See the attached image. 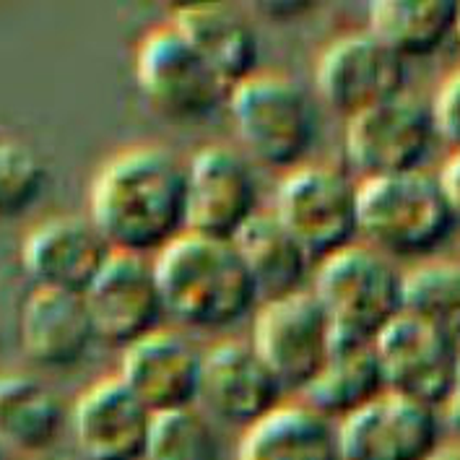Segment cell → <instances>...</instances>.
Listing matches in <instances>:
<instances>
[{
    "label": "cell",
    "instance_id": "6da1fadb",
    "mask_svg": "<svg viewBox=\"0 0 460 460\" xmlns=\"http://www.w3.org/2000/svg\"><path fill=\"white\" fill-rule=\"evenodd\" d=\"M89 218L115 252L159 255L188 232L185 164L162 146L115 154L92 182Z\"/></svg>",
    "mask_w": 460,
    "mask_h": 460
},
{
    "label": "cell",
    "instance_id": "7a4b0ae2",
    "mask_svg": "<svg viewBox=\"0 0 460 460\" xmlns=\"http://www.w3.org/2000/svg\"><path fill=\"white\" fill-rule=\"evenodd\" d=\"M164 313L185 328L224 331L258 305L234 243L185 232L151 258Z\"/></svg>",
    "mask_w": 460,
    "mask_h": 460
},
{
    "label": "cell",
    "instance_id": "3957f363",
    "mask_svg": "<svg viewBox=\"0 0 460 460\" xmlns=\"http://www.w3.org/2000/svg\"><path fill=\"white\" fill-rule=\"evenodd\" d=\"M224 102L252 164L284 172L305 164L317 141V110L296 78L258 71L232 86Z\"/></svg>",
    "mask_w": 460,
    "mask_h": 460
},
{
    "label": "cell",
    "instance_id": "277c9868",
    "mask_svg": "<svg viewBox=\"0 0 460 460\" xmlns=\"http://www.w3.org/2000/svg\"><path fill=\"white\" fill-rule=\"evenodd\" d=\"M403 270L369 244H351L315 266L313 287L336 346H372L403 313Z\"/></svg>",
    "mask_w": 460,
    "mask_h": 460
},
{
    "label": "cell",
    "instance_id": "5b68a950",
    "mask_svg": "<svg viewBox=\"0 0 460 460\" xmlns=\"http://www.w3.org/2000/svg\"><path fill=\"white\" fill-rule=\"evenodd\" d=\"M357 211L359 237L390 261L435 255L458 229V214L424 170L359 182Z\"/></svg>",
    "mask_w": 460,
    "mask_h": 460
},
{
    "label": "cell",
    "instance_id": "8992f818",
    "mask_svg": "<svg viewBox=\"0 0 460 460\" xmlns=\"http://www.w3.org/2000/svg\"><path fill=\"white\" fill-rule=\"evenodd\" d=\"M359 182L333 164H299L276 188L270 214L320 263L359 240Z\"/></svg>",
    "mask_w": 460,
    "mask_h": 460
},
{
    "label": "cell",
    "instance_id": "52a82bcc",
    "mask_svg": "<svg viewBox=\"0 0 460 460\" xmlns=\"http://www.w3.org/2000/svg\"><path fill=\"white\" fill-rule=\"evenodd\" d=\"M133 75L146 104L164 120H203L226 99L217 73L172 24L151 29L138 42Z\"/></svg>",
    "mask_w": 460,
    "mask_h": 460
},
{
    "label": "cell",
    "instance_id": "ba28073f",
    "mask_svg": "<svg viewBox=\"0 0 460 460\" xmlns=\"http://www.w3.org/2000/svg\"><path fill=\"white\" fill-rule=\"evenodd\" d=\"M435 144L427 104L406 92L349 118L343 133L346 164L357 182L424 170Z\"/></svg>",
    "mask_w": 460,
    "mask_h": 460
},
{
    "label": "cell",
    "instance_id": "9c48e42d",
    "mask_svg": "<svg viewBox=\"0 0 460 460\" xmlns=\"http://www.w3.org/2000/svg\"><path fill=\"white\" fill-rule=\"evenodd\" d=\"M261 214V182L255 164L240 148L211 144L198 148L185 164L188 232L234 243Z\"/></svg>",
    "mask_w": 460,
    "mask_h": 460
},
{
    "label": "cell",
    "instance_id": "30bf717a",
    "mask_svg": "<svg viewBox=\"0 0 460 460\" xmlns=\"http://www.w3.org/2000/svg\"><path fill=\"white\" fill-rule=\"evenodd\" d=\"M250 346L266 362L284 393L307 388L333 354V328L310 289L263 302Z\"/></svg>",
    "mask_w": 460,
    "mask_h": 460
},
{
    "label": "cell",
    "instance_id": "8fae6325",
    "mask_svg": "<svg viewBox=\"0 0 460 460\" xmlns=\"http://www.w3.org/2000/svg\"><path fill=\"white\" fill-rule=\"evenodd\" d=\"M372 349L388 393L419 401L437 411L458 393V336L432 323L401 313L375 339Z\"/></svg>",
    "mask_w": 460,
    "mask_h": 460
},
{
    "label": "cell",
    "instance_id": "7c38bea8",
    "mask_svg": "<svg viewBox=\"0 0 460 460\" xmlns=\"http://www.w3.org/2000/svg\"><path fill=\"white\" fill-rule=\"evenodd\" d=\"M320 99L346 120L406 92V63L369 31H354L323 49L315 68Z\"/></svg>",
    "mask_w": 460,
    "mask_h": 460
},
{
    "label": "cell",
    "instance_id": "4fadbf2b",
    "mask_svg": "<svg viewBox=\"0 0 460 460\" xmlns=\"http://www.w3.org/2000/svg\"><path fill=\"white\" fill-rule=\"evenodd\" d=\"M343 460H427L442 442L439 411L383 393L336 424Z\"/></svg>",
    "mask_w": 460,
    "mask_h": 460
},
{
    "label": "cell",
    "instance_id": "5bb4252c",
    "mask_svg": "<svg viewBox=\"0 0 460 460\" xmlns=\"http://www.w3.org/2000/svg\"><path fill=\"white\" fill-rule=\"evenodd\" d=\"M97 341L125 349L164 328V302L151 258L115 252L84 294Z\"/></svg>",
    "mask_w": 460,
    "mask_h": 460
},
{
    "label": "cell",
    "instance_id": "9a60e30c",
    "mask_svg": "<svg viewBox=\"0 0 460 460\" xmlns=\"http://www.w3.org/2000/svg\"><path fill=\"white\" fill-rule=\"evenodd\" d=\"M287 393L255 349L243 341H224L203 354L198 409L232 427H252L281 406Z\"/></svg>",
    "mask_w": 460,
    "mask_h": 460
},
{
    "label": "cell",
    "instance_id": "2e32d148",
    "mask_svg": "<svg viewBox=\"0 0 460 460\" xmlns=\"http://www.w3.org/2000/svg\"><path fill=\"white\" fill-rule=\"evenodd\" d=\"M115 250L89 217H55L37 224L22 244V266L34 289L86 294Z\"/></svg>",
    "mask_w": 460,
    "mask_h": 460
},
{
    "label": "cell",
    "instance_id": "e0dca14e",
    "mask_svg": "<svg viewBox=\"0 0 460 460\" xmlns=\"http://www.w3.org/2000/svg\"><path fill=\"white\" fill-rule=\"evenodd\" d=\"M151 424L154 413L120 377L94 383L68 411V429L84 460H144Z\"/></svg>",
    "mask_w": 460,
    "mask_h": 460
},
{
    "label": "cell",
    "instance_id": "ac0fdd59",
    "mask_svg": "<svg viewBox=\"0 0 460 460\" xmlns=\"http://www.w3.org/2000/svg\"><path fill=\"white\" fill-rule=\"evenodd\" d=\"M203 351L177 331L159 328L122 349L120 377L151 413L198 406Z\"/></svg>",
    "mask_w": 460,
    "mask_h": 460
},
{
    "label": "cell",
    "instance_id": "d6986e66",
    "mask_svg": "<svg viewBox=\"0 0 460 460\" xmlns=\"http://www.w3.org/2000/svg\"><path fill=\"white\" fill-rule=\"evenodd\" d=\"M24 354L45 369H71L89 357L97 331L81 294L31 289L19 315Z\"/></svg>",
    "mask_w": 460,
    "mask_h": 460
},
{
    "label": "cell",
    "instance_id": "ffe728a7",
    "mask_svg": "<svg viewBox=\"0 0 460 460\" xmlns=\"http://www.w3.org/2000/svg\"><path fill=\"white\" fill-rule=\"evenodd\" d=\"M170 24L198 49L226 92L258 73L261 42L237 8L224 3H195L180 8Z\"/></svg>",
    "mask_w": 460,
    "mask_h": 460
},
{
    "label": "cell",
    "instance_id": "44dd1931",
    "mask_svg": "<svg viewBox=\"0 0 460 460\" xmlns=\"http://www.w3.org/2000/svg\"><path fill=\"white\" fill-rule=\"evenodd\" d=\"M234 247L250 273L258 302L310 289L307 279L315 270L313 258L270 211H261L252 218L234 237Z\"/></svg>",
    "mask_w": 460,
    "mask_h": 460
},
{
    "label": "cell",
    "instance_id": "7402d4cb",
    "mask_svg": "<svg viewBox=\"0 0 460 460\" xmlns=\"http://www.w3.org/2000/svg\"><path fill=\"white\" fill-rule=\"evenodd\" d=\"M237 460H343L336 424L305 403H281L247 427Z\"/></svg>",
    "mask_w": 460,
    "mask_h": 460
},
{
    "label": "cell",
    "instance_id": "603a6c76",
    "mask_svg": "<svg viewBox=\"0 0 460 460\" xmlns=\"http://www.w3.org/2000/svg\"><path fill=\"white\" fill-rule=\"evenodd\" d=\"M456 26V0H375L367 11V31L403 63L439 52Z\"/></svg>",
    "mask_w": 460,
    "mask_h": 460
},
{
    "label": "cell",
    "instance_id": "cb8c5ba5",
    "mask_svg": "<svg viewBox=\"0 0 460 460\" xmlns=\"http://www.w3.org/2000/svg\"><path fill=\"white\" fill-rule=\"evenodd\" d=\"M68 429L63 398L34 375L0 377V439L16 447L52 453Z\"/></svg>",
    "mask_w": 460,
    "mask_h": 460
},
{
    "label": "cell",
    "instance_id": "d4e9b609",
    "mask_svg": "<svg viewBox=\"0 0 460 460\" xmlns=\"http://www.w3.org/2000/svg\"><path fill=\"white\" fill-rule=\"evenodd\" d=\"M383 393L388 388L372 346H333V354L302 390V398L307 409L339 424Z\"/></svg>",
    "mask_w": 460,
    "mask_h": 460
},
{
    "label": "cell",
    "instance_id": "484cf974",
    "mask_svg": "<svg viewBox=\"0 0 460 460\" xmlns=\"http://www.w3.org/2000/svg\"><path fill=\"white\" fill-rule=\"evenodd\" d=\"M403 315L419 317L458 336L460 268L450 261H424L403 273L401 281Z\"/></svg>",
    "mask_w": 460,
    "mask_h": 460
},
{
    "label": "cell",
    "instance_id": "4316f807",
    "mask_svg": "<svg viewBox=\"0 0 460 460\" xmlns=\"http://www.w3.org/2000/svg\"><path fill=\"white\" fill-rule=\"evenodd\" d=\"M144 460H224L214 419L198 406L154 413Z\"/></svg>",
    "mask_w": 460,
    "mask_h": 460
},
{
    "label": "cell",
    "instance_id": "83f0119b",
    "mask_svg": "<svg viewBox=\"0 0 460 460\" xmlns=\"http://www.w3.org/2000/svg\"><path fill=\"white\" fill-rule=\"evenodd\" d=\"M48 190V167L31 146L0 138V221L24 217Z\"/></svg>",
    "mask_w": 460,
    "mask_h": 460
},
{
    "label": "cell",
    "instance_id": "f1b7e54d",
    "mask_svg": "<svg viewBox=\"0 0 460 460\" xmlns=\"http://www.w3.org/2000/svg\"><path fill=\"white\" fill-rule=\"evenodd\" d=\"M429 110V122H432V130H435L437 141H445V144L456 146L460 144V75L458 73H450L437 94L432 97V104L427 107Z\"/></svg>",
    "mask_w": 460,
    "mask_h": 460
},
{
    "label": "cell",
    "instance_id": "f546056e",
    "mask_svg": "<svg viewBox=\"0 0 460 460\" xmlns=\"http://www.w3.org/2000/svg\"><path fill=\"white\" fill-rule=\"evenodd\" d=\"M435 174L437 188L445 198V203L456 211L460 217V156L458 154H450L447 162L439 167V172H432Z\"/></svg>",
    "mask_w": 460,
    "mask_h": 460
},
{
    "label": "cell",
    "instance_id": "4dcf8cb0",
    "mask_svg": "<svg viewBox=\"0 0 460 460\" xmlns=\"http://www.w3.org/2000/svg\"><path fill=\"white\" fill-rule=\"evenodd\" d=\"M0 460H55L52 453H37V450H26V447H16L11 442L0 439Z\"/></svg>",
    "mask_w": 460,
    "mask_h": 460
},
{
    "label": "cell",
    "instance_id": "1f68e13d",
    "mask_svg": "<svg viewBox=\"0 0 460 460\" xmlns=\"http://www.w3.org/2000/svg\"><path fill=\"white\" fill-rule=\"evenodd\" d=\"M427 460H460L458 445H439L435 453H432V458Z\"/></svg>",
    "mask_w": 460,
    "mask_h": 460
}]
</instances>
